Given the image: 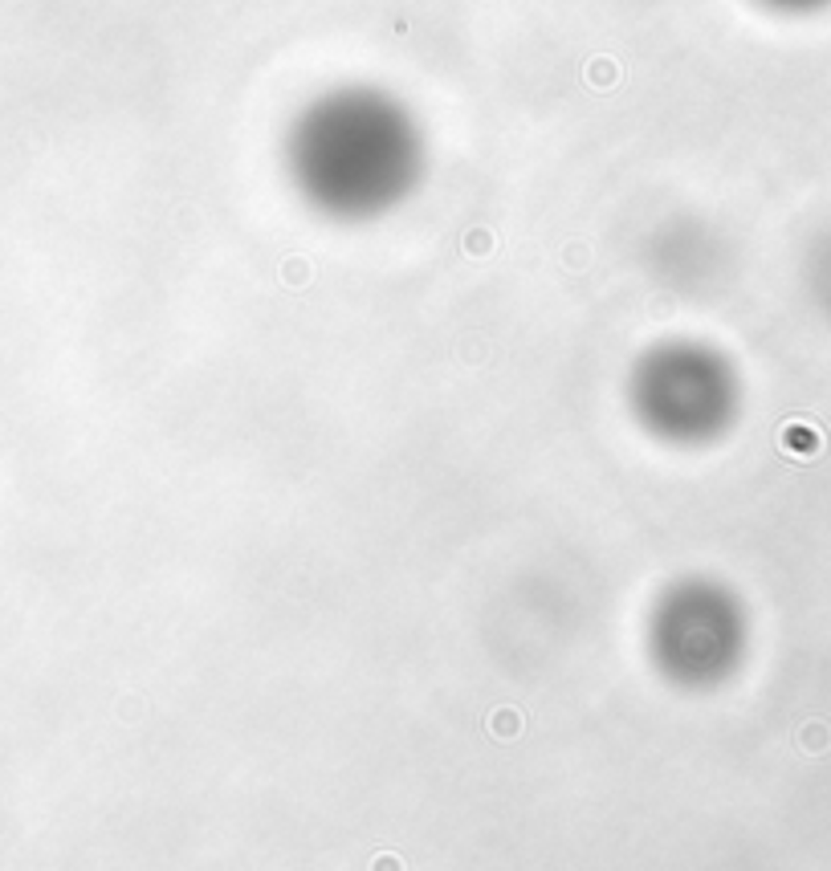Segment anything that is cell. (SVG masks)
<instances>
[{
    "instance_id": "cell-2",
    "label": "cell",
    "mask_w": 831,
    "mask_h": 871,
    "mask_svg": "<svg viewBox=\"0 0 831 871\" xmlns=\"http://www.w3.org/2000/svg\"><path fill=\"white\" fill-rule=\"evenodd\" d=\"M489 725H493V733H498V737H517V733H522V717H517L514 709L489 712Z\"/></svg>"
},
{
    "instance_id": "cell-3",
    "label": "cell",
    "mask_w": 831,
    "mask_h": 871,
    "mask_svg": "<svg viewBox=\"0 0 831 871\" xmlns=\"http://www.w3.org/2000/svg\"><path fill=\"white\" fill-rule=\"evenodd\" d=\"M465 249H469V253H473V257L493 253V232H489V229H473V232H469V237H465Z\"/></svg>"
},
{
    "instance_id": "cell-1",
    "label": "cell",
    "mask_w": 831,
    "mask_h": 871,
    "mask_svg": "<svg viewBox=\"0 0 831 871\" xmlns=\"http://www.w3.org/2000/svg\"><path fill=\"white\" fill-rule=\"evenodd\" d=\"M583 82L591 86V90H611V86L619 82V66L611 58H591L583 69Z\"/></svg>"
}]
</instances>
